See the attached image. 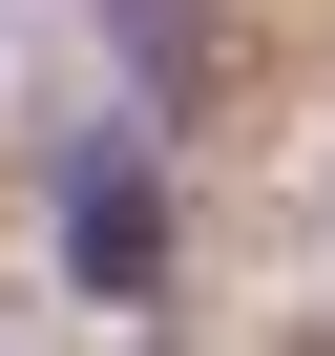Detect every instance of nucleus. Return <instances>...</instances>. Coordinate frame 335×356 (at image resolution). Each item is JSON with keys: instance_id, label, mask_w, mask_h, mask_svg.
Returning <instances> with one entry per match:
<instances>
[{"instance_id": "nucleus-1", "label": "nucleus", "mask_w": 335, "mask_h": 356, "mask_svg": "<svg viewBox=\"0 0 335 356\" xmlns=\"http://www.w3.org/2000/svg\"><path fill=\"white\" fill-rule=\"evenodd\" d=\"M147 252H168V210H147V189H84V273H105V293H126V273H147Z\"/></svg>"}]
</instances>
